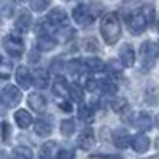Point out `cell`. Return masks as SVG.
<instances>
[{"instance_id":"6da1fadb","label":"cell","mask_w":159,"mask_h":159,"mask_svg":"<svg viewBox=\"0 0 159 159\" xmlns=\"http://www.w3.org/2000/svg\"><path fill=\"white\" fill-rule=\"evenodd\" d=\"M154 21V10L147 5L137 11H132L126 16V25L132 35H139L147 30V27Z\"/></svg>"},{"instance_id":"7a4b0ae2","label":"cell","mask_w":159,"mask_h":159,"mask_svg":"<svg viewBox=\"0 0 159 159\" xmlns=\"http://www.w3.org/2000/svg\"><path fill=\"white\" fill-rule=\"evenodd\" d=\"M100 34L105 40V43H108V45H115L119 40V37H121V22H119L115 13H108V15H105L102 18Z\"/></svg>"},{"instance_id":"3957f363","label":"cell","mask_w":159,"mask_h":159,"mask_svg":"<svg viewBox=\"0 0 159 159\" xmlns=\"http://www.w3.org/2000/svg\"><path fill=\"white\" fill-rule=\"evenodd\" d=\"M159 56V46L151 42V40H145L140 45V59H142V65L145 69H151L156 59Z\"/></svg>"},{"instance_id":"277c9868","label":"cell","mask_w":159,"mask_h":159,"mask_svg":"<svg viewBox=\"0 0 159 159\" xmlns=\"http://www.w3.org/2000/svg\"><path fill=\"white\" fill-rule=\"evenodd\" d=\"M3 49L8 52V54L11 56V57H21L22 54H24V49H25V46H24V42H22V38L19 37V35H7L5 38H3Z\"/></svg>"},{"instance_id":"5b68a950","label":"cell","mask_w":159,"mask_h":159,"mask_svg":"<svg viewBox=\"0 0 159 159\" xmlns=\"http://www.w3.org/2000/svg\"><path fill=\"white\" fill-rule=\"evenodd\" d=\"M21 99H22V94H21V91L15 84H8V86L3 88V91H2V103H3V107H7V108L16 107V105L21 102Z\"/></svg>"},{"instance_id":"8992f818","label":"cell","mask_w":159,"mask_h":159,"mask_svg":"<svg viewBox=\"0 0 159 159\" xmlns=\"http://www.w3.org/2000/svg\"><path fill=\"white\" fill-rule=\"evenodd\" d=\"M73 19L78 25H81V27H86V25H91L94 22V15L89 11V8L86 5H76L73 8Z\"/></svg>"},{"instance_id":"52a82bcc","label":"cell","mask_w":159,"mask_h":159,"mask_svg":"<svg viewBox=\"0 0 159 159\" xmlns=\"http://www.w3.org/2000/svg\"><path fill=\"white\" fill-rule=\"evenodd\" d=\"M67 22H69V16L62 8H52L46 16V24L52 25V27H64V25H67Z\"/></svg>"},{"instance_id":"ba28073f","label":"cell","mask_w":159,"mask_h":159,"mask_svg":"<svg viewBox=\"0 0 159 159\" xmlns=\"http://www.w3.org/2000/svg\"><path fill=\"white\" fill-rule=\"evenodd\" d=\"M119 61L124 67H132L135 62V52L134 48H132L130 43H124L121 48H119Z\"/></svg>"},{"instance_id":"9c48e42d","label":"cell","mask_w":159,"mask_h":159,"mask_svg":"<svg viewBox=\"0 0 159 159\" xmlns=\"http://www.w3.org/2000/svg\"><path fill=\"white\" fill-rule=\"evenodd\" d=\"M16 83L22 88V89H29L34 83V76L30 75L29 69L25 65H19L16 70Z\"/></svg>"},{"instance_id":"30bf717a","label":"cell","mask_w":159,"mask_h":159,"mask_svg":"<svg viewBox=\"0 0 159 159\" xmlns=\"http://www.w3.org/2000/svg\"><path fill=\"white\" fill-rule=\"evenodd\" d=\"M78 147L81 148V150H89L94 147V143H96V137H94V130H92L91 127H86L81 134L78 135Z\"/></svg>"},{"instance_id":"8fae6325","label":"cell","mask_w":159,"mask_h":159,"mask_svg":"<svg viewBox=\"0 0 159 159\" xmlns=\"http://www.w3.org/2000/svg\"><path fill=\"white\" fill-rule=\"evenodd\" d=\"M27 103H29V107L37 111V113H45L46 111V99L42 96V94H38V92H32V94H29L27 97Z\"/></svg>"},{"instance_id":"7c38bea8","label":"cell","mask_w":159,"mask_h":159,"mask_svg":"<svg viewBox=\"0 0 159 159\" xmlns=\"http://www.w3.org/2000/svg\"><path fill=\"white\" fill-rule=\"evenodd\" d=\"M69 88L70 84H67V80L62 75H57L51 84V91L56 97H65V94H69Z\"/></svg>"},{"instance_id":"4fadbf2b","label":"cell","mask_w":159,"mask_h":159,"mask_svg":"<svg viewBox=\"0 0 159 159\" xmlns=\"http://www.w3.org/2000/svg\"><path fill=\"white\" fill-rule=\"evenodd\" d=\"M59 153H61V151H59L57 143H56L54 140L43 143L42 148H40V157H42V159H57Z\"/></svg>"},{"instance_id":"5bb4252c","label":"cell","mask_w":159,"mask_h":159,"mask_svg":"<svg viewBox=\"0 0 159 159\" xmlns=\"http://www.w3.org/2000/svg\"><path fill=\"white\" fill-rule=\"evenodd\" d=\"M30 25H32V16H30V13L22 11L21 15L18 16L16 22H15L16 32H18V34H27L29 29H30Z\"/></svg>"},{"instance_id":"9a60e30c","label":"cell","mask_w":159,"mask_h":159,"mask_svg":"<svg viewBox=\"0 0 159 159\" xmlns=\"http://www.w3.org/2000/svg\"><path fill=\"white\" fill-rule=\"evenodd\" d=\"M113 143L118 148H127L129 145H132V139L130 134L126 129H116L113 132Z\"/></svg>"},{"instance_id":"2e32d148","label":"cell","mask_w":159,"mask_h":159,"mask_svg":"<svg viewBox=\"0 0 159 159\" xmlns=\"http://www.w3.org/2000/svg\"><path fill=\"white\" fill-rule=\"evenodd\" d=\"M34 84L38 89H46L48 84H49V73L42 67L35 69V72H34Z\"/></svg>"},{"instance_id":"e0dca14e","label":"cell","mask_w":159,"mask_h":159,"mask_svg":"<svg viewBox=\"0 0 159 159\" xmlns=\"http://www.w3.org/2000/svg\"><path fill=\"white\" fill-rule=\"evenodd\" d=\"M132 148L137 153H147L150 148V139L145 134H137L134 139H132Z\"/></svg>"},{"instance_id":"ac0fdd59","label":"cell","mask_w":159,"mask_h":159,"mask_svg":"<svg viewBox=\"0 0 159 159\" xmlns=\"http://www.w3.org/2000/svg\"><path fill=\"white\" fill-rule=\"evenodd\" d=\"M134 126H135L140 132L148 130V129H151V126H153V119H151V116H150L148 113L142 111V113H139V115L135 116V119H134Z\"/></svg>"},{"instance_id":"d6986e66","label":"cell","mask_w":159,"mask_h":159,"mask_svg":"<svg viewBox=\"0 0 159 159\" xmlns=\"http://www.w3.org/2000/svg\"><path fill=\"white\" fill-rule=\"evenodd\" d=\"M56 46V40L48 34H40L37 40V49L40 51H51Z\"/></svg>"},{"instance_id":"ffe728a7","label":"cell","mask_w":159,"mask_h":159,"mask_svg":"<svg viewBox=\"0 0 159 159\" xmlns=\"http://www.w3.org/2000/svg\"><path fill=\"white\" fill-rule=\"evenodd\" d=\"M15 121L18 124V127L21 129H27L30 124H32V116L29 111H25V110H18L15 113Z\"/></svg>"},{"instance_id":"44dd1931","label":"cell","mask_w":159,"mask_h":159,"mask_svg":"<svg viewBox=\"0 0 159 159\" xmlns=\"http://www.w3.org/2000/svg\"><path fill=\"white\" fill-rule=\"evenodd\" d=\"M35 132L38 134V137H46L52 132V123L46 121V119H38L35 123Z\"/></svg>"},{"instance_id":"7402d4cb","label":"cell","mask_w":159,"mask_h":159,"mask_svg":"<svg viewBox=\"0 0 159 159\" xmlns=\"http://www.w3.org/2000/svg\"><path fill=\"white\" fill-rule=\"evenodd\" d=\"M69 96H70L72 102H76V103H83V100H84L83 89H81V86L76 84V83L70 84V88H69Z\"/></svg>"},{"instance_id":"603a6c76","label":"cell","mask_w":159,"mask_h":159,"mask_svg":"<svg viewBox=\"0 0 159 159\" xmlns=\"http://www.w3.org/2000/svg\"><path fill=\"white\" fill-rule=\"evenodd\" d=\"M99 91L103 92V94H115V92H116L115 81H111L110 78H102V80H99Z\"/></svg>"},{"instance_id":"cb8c5ba5","label":"cell","mask_w":159,"mask_h":159,"mask_svg":"<svg viewBox=\"0 0 159 159\" xmlns=\"http://www.w3.org/2000/svg\"><path fill=\"white\" fill-rule=\"evenodd\" d=\"M84 67L89 70V72H100L103 69V62L99 59V57H88L84 61Z\"/></svg>"},{"instance_id":"d4e9b609","label":"cell","mask_w":159,"mask_h":159,"mask_svg":"<svg viewBox=\"0 0 159 159\" xmlns=\"http://www.w3.org/2000/svg\"><path fill=\"white\" fill-rule=\"evenodd\" d=\"M76 126H75V121L73 119H64V121L61 123V134L65 135V137H70L73 135Z\"/></svg>"},{"instance_id":"484cf974","label":"cell","mask_w":159,"mask_h":159,"mask_svg":"<svg viewBox=\"0 0 159 159\" xmlns=\"http://www.w3.org/2000/svg\"><path fill=\"white\" fill-rule=\"evenodd\" d=\"M78 118L81 119L83 123H91L92 119H94V110L86 107V105H81L78 110Z\"/></svg>"},{"instance_id":"4316f807","label":"cell","mask_w":159,"mask_h":159,"mask_svg":"<svg viewBox=\"0 0 159 159\" xmlns=\"http://www.w3.org/2000/svg\"><path fill=\"white\" fill-rule=\"evenodd\" d=\"M13 159H32V151L27 147H18L11 153Z\"/></svg>"},{"instance_id":"83f0119b","label":"cell","mask_w":159,"mask_h":159,"mask_svg":"<svg viewBox=\"0 0 159 159\" xmlns=\"http://www.w3.org/2000/svg\"><path fill=\"white\" fill-rule=\"evenodd\" d=\"M51 5V0H30V8L35 13H42Z\"/></svg>"},{"instance_id":"f1b7e54d","label":"cell","mask_w":159,"mask_h":159,"mask_svg":"<svg viewBox=\"0 0 159 159\" xmlns=\"http://www.w3.org/2000/svg\"><path fill=\"white\" fill-rule=\"evenodd\" d=\"M10 70H13V62H8L7 59H2V67H0V72H2V78L3 80L8 78Z\"/></svg>"},{"instance_id":"f546056e","label":"cell","mask_w":159,"mask_h":159,"mask_svg":"<svg viewBox=\"0 0 159 159\" xmlns=\"http://www.w3.org/2000/svg\"><path fill=\"white\" fill-rule=\"evenodd\" d=\"M127 105V102H126V99H123V97H118L115 102H113V110L115 111H121L124 107Z\"/></svg>"},{"instance_id":"4dcf8cb0","label":"cell","mask_w":159,"mask_h":159,"mask_svg":"<svg viewBox=\"0 0 159 159\" xmlns=\"http://www.w3.org/2000/svg\"><path fill=\"white\" fill-rule=\"evenodd\" d=\"M86 89L91 91V92L97 91V89H99V81H96V80H92V78L86 80Z\"/></svg>"},{"instance_id":"1f68e13d","label":"cell","mask_w":159,"mask_h":159,"mask_svg":"<svg viewBox=\"0 0 159 159\" xmlns=\"http://www.w3.org/2000/svg\"><path fill=\"white\" fill-rule=\"evenodd\" d=\"M8 137H10V124L7 121H3L2 123V140L8 142Z\"/></svg>"},{"instance_id":"d6a6232c","label":"cell","mask_w":159,"mask_h":159,"mask_svg":"<svg viewBox=\"0 0 159 159\" xmlns=\"http://www.w3.org/2000/svg\"><path fill=\"white\" fill-rule=\"evenodd\" d=\"M84 45H86V49H88V51H97V49H99V48H97V42H96L94 38L86 40Z\"/></svg>"},{"instance_id":"836d02e7","label":"cell","mask_w":159,"mask_h":159,"mask_svg":"<svg viewBox=\"0 0 159 159\" xmlns=\"http://www.w3.org/2000/svg\"><path fill=\"white\" fill-rule=\"evenodd\" d=\"M57 159H73V151L70 150H62L57 156Z\"/></svg>"},{"instance_id":"e575fe53","label":"cell","mask_w":159,"mask_h":159,"mask_svg":"<svg viewBox=\"0 0 159 159\" xmlns=\"http://www.w3.org/2000/svg\"><path fill=\"white\" fill-rule=\"evenodd\" d=\"M61 108H62V111L70 113V111H72V105H70L69 102H62V103H61Z\"/></svg>"},{"instance_id":"d590c367","label":"cell","mask_w":159,"mask_h":159,"mask_svg":"<svg viewBox=\"0 0 159 159\" xmlns=\"http://www.w3.org/2000/svg\"><path fill=\"white\" fill-rule=\"evenodd\" d=\"M156 127L159 129V113H157V116H156Z\"/></svg>"},{"instance_id":"8d00e7d4","label":"cell","mask_w":159,"mask_h":159,"mask_svg":"<svg viewBox=\"0 0 159 159\" xmlns=\"http://www.w3.org/2000/svg\"><path fill=\"white\" fill-rule=\"evenodd\" d=\"M2 159H7V156H5V153H2Z\"/></svg>"},{"instance_id":"74e56055","label":"cell","mask_w":159,"mask_h":159,"mask_svg":"<svg viewBox=\"0 0 159 159\" xmlns=\"http://www.w3.org/2000/svg\"><path fill=\"white\" fill-rule=\"evenodd\" d=\"M157 29H159V21H157Z\"/></svg>"}]
</instances>
